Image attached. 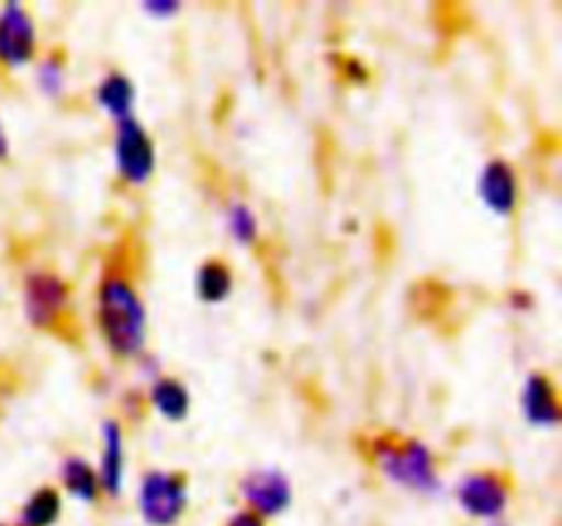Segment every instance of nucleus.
<instances>
[{"label": "nucleus", "mask_w": 562, "mask_h": 526, "mask_svg": "<svg viewBox=\"0 0 562 526\" xmlns=\"http://www.w3.org/2000/svg\"><path fill=\"white\" fill-rule=\"evenodd\" d=\"M344 66H346V77H349V80H355V82H366L368 80V69H366V64H362V60H357V58H344Z\"/></svg>", "instance_id": "22"}, {"label": "nucleus", "mask_w": 562, "mask_h": 526, "mask_svg": "<svg viewBox=\"0 0 562 526\" xmlns=\"http://www.w3.org/2000/svg\"><path fill=\"white\" fill-rule=\"evenodd\" d=\"M225 526H267V518H261V515L252 513V510L241 507V510H236V513L228 515Z\"/></svg>", "instance_id": "20"}, {"label": "nucleus", "mask_w": 562, "mask_h": 526, "mask_svg": "<svg viewBox=\"0 0 562 526\" xmlns=\"http://www.w3.org/2000/svg\"><path fill=\"white\" fill-rule=\"evenodd\" d=\"M514 499V488L510 480L497 469H475L467 471L459 482H456V502H459L461 513L477 521H503Z\"/></svg>", "instance_id": "5"}, {"label": "nucleus", "mask_w": 562, "mask_h": 526, "mask_svg": "<svg viewBox=\"0 0 562 526\" xmlns=\"http://www.w3.org/2000/svg\"><path fill=\"white\" fill-rule=\"evenodd\" d=\"M135 504L146 526H176L190 507L187 477L173 469H148L137 480Z\"/></svg>", "instance_id": "3"}, {"label": "nucleus", "mask_w": 562, "mask_h": 526, "mask_svg": "<svg viewBox=\"0 0 562 526\" xmlns=\"http://www.w3.org/2000/svg\"><path fill=\"white\" fill-rule=\"evenodd\" d=\"M93 316L115 359H137L148 343V312L140 290L124 272H108L97 285Z\"/></svg>", "instance_id": "1"}, {"label": "nucleus", "mask_w": 562, "mask_h": 526, "mask_svg": "<svg viewBox=\"0 0 562 526\" xmlns=\"http://www.w3.org/2000/svg\"><path fill=\"white\" fill-rule=\"evenodd\" d=\"M0 526H5V524H3V521H0Z\"/></svg>", "instance_id": "24"}, {"label": "nucleus", "mask_w": 562, "mask_h": 526, "mask_svg": "<svg viewBox=\"0 0 562 526\" xmlns=\"http://www.w3.org/2000/svg\"><path fill=\"white\" fill-rule=\"evenodd\" d=\"M113 164L126 186H146L157 170V146L146 126L132 115L113 132Z\"/></svg>", "instance_id": "6"}, {"label": "nucleus", "mask_w": 562, "mask_h": 526, "mask_svg": "<svg viewBox=\"0 0 562 526\" xmlns=\"http://www.w3.org/2000/svg\"><path fill=\"white\" fill-rule=\"evenodd\" d=\"M239 496L247 510L269 521L291 507L294 485H291V477L278 466H258L239 480Z\"/></svg>", "instance_id": "8"}, {"label": "nucleus", "mask_w": 562, "mask_h": 526, "mask_svg": "<svg viewBox=\"0 0 562 526\" xmlns=\"http://www.w3.org/2000/svg\"><path fill=\"white\" fill-rule=\"evenodd\" d=\"M58 480L60 488H64L71 499H77V502L82 504H97L99 496H102L97 466L88 458H82V455H66V458L60 460Z\"/></svg>", "instance_id": "14"}, {"label": "nucleus", "mask_w": 562, "mask_h": 526, "mask_svg": "<svg viewBox=\"0 0 562 526\" xmlns=\"http://www.w3.org/2000/svg\"><path fill=\"white\" fill-rule=\"evenodd\" d=\"M64 515V493L53 485H42L27 493L20 504L16 526H55Z\"/></svg>", "instance_id": "15"}, {"label": "nucleus", "mask_w": 562, "mask_h": 526, "mask_svg": "<svg viewBox=\"0 0 562 526\" xmlns=\"http://www.w3.org/2000/svg\"><path fill=\"white\" fill-rule=\"evenodd\" d=\"M146 400L148 405L168 422L187 420V414H190L192 409V395L190 389H187V384L181 381V378L168 376V373H162V376L154 378V381L148 384Z\"/></svg>", "instance_id": "13"}, {"label": "nucleus", "mask_w": 562, "mask_h": 526, "mask_svg": "<svg viewBox=\"0 0 562 526\" xmlns=\"http://www.w3.org/2000/svg\"><path fill=\"white\" fill-rule=\"evenodd\" d=\"M368 455L384 480L420 496H437L442 491V474L434 449L417 436L376 433L368 442Z\"/></svg>", "instance_id": "2"}, {"label": "nucleus", "mask_w": 562, "mask_h": 526, "mask_svg": "<svg viewBox=\"0 0 562 526\" xmlns=\"http://www.w3.org/2000/svg\"><path fill=\"white\" fill-rule=\"evenodd\" d=\"M521 411H525L530 425L543 427V431L560 425V395L547 373H530L525 378V387H521Z\"/></svg>", "instance_id": "11"}, {"label": "nucleus", "mask_w": 562, "mask_h": 526, "mask_svg": "<svg viewBox=\"0 0 562 526\" xmlns=\"http://www.w3.org/2000/svg\"><path fill=\"white\" fill-rule=\"evenodd\" d=\"M143 14H148L151 20H173L176 14L181 11V3H176V0H148V3L140 5Z\"/></svg>", "instance_id": "19"}, {"label": "nucleus", "mask_w": 562, "mask_h": 526, "mask_svg": "<svg viewBox=\"0 0 562 526\" xmlns=\"http://www.w3.org/2000/svg\"><path fill=\"white\" fill-rule=\"evenodd\" d=\"M93 99H97L99 110H104V113L119 124V121H126L135 115L137 88L130 75H124V71L119 69H110L108 75L97 82V88H93Z\"/></svg>", "instance_id": "12"}, {"label": "nucleus", "mask_w": 562, "mask_h": 526, "mask_svg": "<svg viewBox=\"0 0 562 526\" xmlns=\"http://www.w3.org/2000/svg\"><path fill=\"white\" fill-rule=\"evenodd\" d=\"M38 55V27L27 5L9 0L0 5V69L20 71Z\"/></svg>", "instance_id": "7"}, {"label": "nucleus", "mask_w": 562, "mask_h": 526, "mask_svg": "<svg viewBox=\"0 0 562 526\" xmlns=\"http://www.w3.org/2000/svg\"><path fill=\"white\" fill-rule=\"evenodd\" d=\"M477 195L488 211L497 214V217H510L519 208L521 197L519 173H516L514 164L503 157L488 159L477 175Z\"/></svg>", "instance_id": "9"}, {"label": "nucleus", "mask_w": 562, "mask_h": 526, "mask_svg": "<svg viewBox=\"0 0 562 526\" xmlns=\"http://www.w3.org/2000/svg\"><path fill=\"white\" fill-rule=\"evenodd\" d=\"M36 88L47 99H60L66 93V82H69V71H66V58L58 49H49L47 55L36 60V71H33Z\"/></svg>", "instance_id": "17"}, {"label": "nucleus", "mask_w": 562, "mask_h": 526, "mask_svg": "<svg viewBox=\"0 0 562 526\" xmlns=\"http://www.w3.org/2000/svg\"><path fill=\"white\" fill-rule=\"evenodd\" d=\"M71 307V285L53 268H31L22 277V316L33 329L53 332Z\"/></svg>", "instance_id": "4"}, {"label": "nucleus", "mask_w": 562, "mask_h": 526, "mask_svg": "<svg viewBox=\"0 0 562 526\" xmlns=\"http://www.w3.org/2000/svg\"><path fill=\"white\" fill-rule=\"evenodd\" d=\"M11 157V140H9V132H5V124L0 121V162H9Z\"/></svg>", "instance_id": "23"}, {"label": "nucleus", "mask_w": 562, "mask_h": 526, "mask_svg": "<svg viewBox=\"0 0 562 526\" xmlns=\"http://www.w3.org/2000/svg\"><path fill=\"white\" fill-rule=\"evenodd\" d=\"M195 294L206 305H220L234 294V272L220 258H209L195 272Z\"/></svg>", "instance_id": "16"}, {"label": "nucleus", "mask_w": 562, "mask_h": 526, "mask_svg": "<svg viewBox=\"0 0 562 526\" xmlns=\"http://www.w3.org/2000/svg\"><path fill=\"white\" fill-rule=\"evenodd\" d=\"M99 488H102V496H121L126 480V444H124V425L113 416L99 425Z\"/></svg>", "instance_id": "10"}, {"label": "nucleus", "mask_w": 562, "mask_h": 526, "mask_svg": "<svg viewBox=\"0 0 562 526\" xmlns=\"http://www.w3.org/2000/svg\"><path fill=\"white\" fill-rule=\"evenodd\" d=\"M508 307L516 312H530L536 307V296L525 288H516L508 294Z\"/></svg>", "instance_id": "21"}, {"label": "nucleus", "mask_w": 562, "mask_h": 526, "mask_svg": "<svg viewBox=\"0 0 562 526\" xmlns=\"http://www.w3.org/2000/svg\"><path fill=\"white\" fill-rule=\"evenodd\" d=\"M225 228H228L231 239L239 247H252L258 241V236H261L258 214L245 201L228 203V208H225Z\"/></svg>", "instance_id": "18"}]
</instances>
